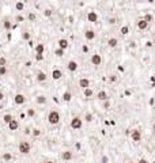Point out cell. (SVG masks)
Returning <instances> with one entry per match:
<instances>
[{
  "mask_svg": "<svg viewBox=\"0 0 155 163\" xmlns=\"http://www.w3.org/2000/svg\"><path fill=\"white\" fill-rule=\"evenodd\" d=\"M101 162H102V163H108V162H109V158H108V156H102Z\"/></svg>",
  "mask_w": 155,
  "mask_h": 163,
  "instance_id": "40",
  "label": "cell"
},
{
  "mask_svg": "<svg viewBox=\"0 0 155 163\" xmlns=\"http://www.w3.org/2000/svg\"><path fill=\"white\" fill-rule=\"evenodd\" d=\"M7 65V59L6 57H0V67H6Z\"/></svg>",
  "mask_w": 155,
  "mask_h": 163,
  "instance_id": "31",
  "label": "cell"
},
{
  "mask_svg": "<svg viewBox=\"0 0 155 163\" xmlns=\"http://www.w3.org/2000/svg\"><path fill=\"white\" fill-rule=\"evenodd\" d=\"M137 27H139V30H147V27H148V23H147L144 19H139V21H137Z\"/></svg>",
  "mask_w": 155,
  "mask_h": 163,
  "instance_id": "15",
  "label": "cell"
},
{
  "mask_svg": "<svg viewBox=\"0 0 155 163\" xmlns=\"http://www.w3.org/2000/svg\"><path fill=\"white\" fill-rule=\"evenodd\" d=\"M139 163H148V160H147V159H140V160H139Z\"/></svg>",
  "mask_w": 155,
  "mask_h": 163,
  "instance_id": "42",
  "label": "cell"
},
{
  "mask_svg": "<svg viewBox=\"0 0 155 163\" xmlns=\"http://www.w3.org/2000/svg\"><path fill=\"white\" fill-rule=\"evenodd\" d=\"M31 135L34 136V137H38L39 135H41V130L39 129H33V132H31Z\"/></svg>",
  "mask_w": 155,
  "mask_h": 163,
  "instance_id": "34",
  "label": "cell"
},
{
  "mask_svg": "<svg viewBox=\"0 0 155 163\" xmlns=\"http://www.w3.org/2000/svg\"><path fill=\"white\" fill-rule=\"evenodd\" d=\"M97 98L99 101H108L109 99V95H108V93H106V91H99V93H98V95H97Z\"/></svg>",
  "mask_w": 155,
  "mask_h": 163,
  "instance_id": "16",
  "label": "cell"
},
{
  "mask_svg": "<svg viewBox=\"0 0 155 163\" xmlns=\"http://www.w3.org/2000/svg\"><path fill=\"white\" fill-rule=\"evenodd\" d=\"M116 80H117V76H114V75L109 78V82H110V83H114V82H116Z\"/></svg>",
  "mask_w": 155,
  "mask_h": 163,
  "instance_id": "39",
  "label": "cell"
},
{
  "mask_svg": "<svg viewBox=\"0 0 155 163\" xmlns=\"http://www.w3.org/2000/svg\"><path fill=\"white\" fill-rule=\"evenodd\" d=\"M48 122L51 125H57L60 122V113L57 110H52L48 114Z\"/></svg>",
  "mask_w": 155,
  "mask_h": 163,
  "instance_id": "1",
  "label": "cell"
},
{
  "mask_svg": "<svg viewBox=\"0 0 155 163\" xmlns=\"http://www.w3.org/2000/svg\"><path fill=\"white\" fill-rule=\"evenodd\" d=\"M46 78H48V76H46V73L42 72V71H39V72L37 73V80H38V82H45Z\"/></svg>",
  "mask_w": 155,
  "mask_h": 163,
  "instance_id": "20",
  "label": "cell"
},
{
  "mask_svg": "<svg viewBox=\"0 0 155 163\" xmlns=\"http://www.w3.org/2000/svg\"><path fill=\"white\" fill-rule=\"evenodd\" d=\"M12 120H14V117L11 116V114H10V113H7V114H4V116H3V121L6 122V124H7V125H8V124H10V122H11Z\"/></svg>",
  "mask_w": 155,
  "mask_h": 163,
  "instance_id": "22",
  "label": "cell"
},
{
  "mask_svg": "<svg viewBox=\"0 0 155 163\" xmlns=\"http://www.w3.org/2000/svg\"><path fill=\"white\" fill-rule=\"evenodd\" d=\"M15 8L18 11H23L24 10V3H22V2H16L15 3Z\"/></svg>",
  "mask_w": 155,
  "mask_h": 163,
  "instance_id": "25",
  "label": "cell"
},
{
  "mask_svg": "<svg viewBox=\"0 0 155 163\" xmlns=\"http://www.w3.org/2000/svg\"><path fill=\"white\" fill-rule=\"evenodd\" d=\"M108 45H109V48H116L117 45H118V39L117 38H109L108 39Z\"/></svg>",
  "mask_w": 155,
  "mask_h": 163,
  "instance_id": "18",
  "label": "cell"
},
{
  "mask_svg": "<svg viewBox=\"0 0 155 163\" xmlns=\"http://www.w3.org/2000/svg\"><path fill=\"white\" fill-rule=\"evenodd\" d=\"M90 63H91L93 65H101V63H102V57H101V54L94 53L91 57H90Z\"/></svg>",
  "mask_w": 155,
  "mask_h": 163,
  "instance_id": "4",
  "label": "cell"
},
{
  "mask_svg": "<svg viewBox=\"0 0 155 163\" xmlns=\"http://www.w3.org/2000/svg\"><path fill=\"white\" fill-rule=\"evenodd\" d=\"M143 19H144V21H146L147 23H148V24H150V23H151V22L154 21V16H152L151 14H146V15H144V18H143Z\"/></svg>",
  "mask_w": 155,
  "mask_h": 163,
  "instance_id": "26",
  "label": "cell"
},
{
  "mask_svg": "<svg viewBox=\"0 0 155 163\" xmlns=\"http://www.w3.org/2000/svg\"><path fill=\"white\" fill-rule=\"evenodd\" d=\"M63 78V71L61 69H53L52 71V79L53 80H59V79H61Z\"/></svg>",
  "mask_w": 155,
  "mask_h": 163,
  "instance_id": "11",
  "label": "cell"
},
{
  "mask_svg": "<svg viewBox=\"0 0 155 163\" xmlns=\"http://www.w3.org/2000/svg\"><path fill=\"white\" fill-rule=\"evenodd\" d=\"M22 38L26 39V41H29V39H30V34H29V33H23V34H22Z\"/></svg>",
  "mask_w": 155,
  "mask_h": 163,
  "instance_id": "37",
  "label": "cell"
},
{
  "mask_svg": "<svg viewBox=\"0 0 155 163\" xmlns=\"http://www.w3.org/2000/svg\"><path fill=\"white\" fill-rule=\"evenodd\" d=\"M128 163H133V162H128Z\"/></svg>",
  "mask_w": 155,
  "mask_h": 163,
  "instance_id": "48",
  "label": "cell"
},
{
  "mask_svg": "<svg viewBox=\"0 0 155 163\" xmlns=\"http://www.w3.org/2000/svg\"><path fill=\"white\" fill-rule=\"evenodd\" d=\"M54 54H56L57 57H63V56H64V50H63V49H59V48H57L56 50H54Z\"/></svg>",
  "mask_w": 155,
  "mask_h": 163,
  "instance_id": "29",
  "label": "cell"
},
{
  "mask_svg": "<svg viewBox=\"0 0 155 163\" xmlns=\"http://www.w3.org/2000/svg\"><path fill=\"white\" fill-rule=\"evenodd\" d=\"M72 158H73V154H72L71 151H64V152L61 154V159H63V160H65V162L72 160Z\"/></svg>",
  "mask_w": 155,
  "mask_h": 163,
  "instance_id": "12",
  "label": "cell"
},
{
  "mask_svg": "<svg viewBox=\"0 0 155 163\" xmlns=\"http://www.w3.org/2000/svg\"><path fill=\"white\" fill-rule=\"evenodd\" d=\"M36 18H37V15H36L34 12H30V14H29V21H30V22H34Z\"/></svg>",
  "mask_w": 155,
  "mask_h": 163,
  "instance_id": "33",
  "label": "cell"
},
{
  "mask_svg": "<svg viewBox=\"0 0 155 163\" xmlns=\"http://www.w3.org/2000/svg\"><path fill=\"white\" fill-rule=\"evenodd\" d=\"M152 130H154V132H155V122H154V125H152Z\"/></svg>",
  "mask_w": 155,
  "mask_h": 163,
  "instance_id": "46",
  "label": "cell"
},
{
  "mask_svg": "<svg viewBox=\"0 0 155 163\" xmlns=\"http://www.w3.org/2000/svg\"><path fill=\"white\" fill-rule=\"evenodd\" d=\"M84 37H86L87 41H93V39L95 38V31H94V30H86Z\"/></svg>",
  "mask_w": 155,
  "mask_h": 163,
  "instance_id": "14",
  "label": "cell"
},
{
  "mask_svg": "<svg viewBox=\"0 0 155 163\" xmlns=\"http://www.w3.org/2000/svg\"><path fill=\"white\" fill-rule=\"evenodd\" d=\"M3 27H4L6 30H10V29L12 27V24H11V22L8 21V19H4V21H3Z\"/></svg>",
  "mask_w": 155,
  "mask_h": 163,
  "instance_id": "24",
  "label": "cell"
},
{
  "mask_svg": "<svg viewBox=\"0 0 155 163\" xmlns=\"http://www.w3.org/2000/svg\"><path fill=\"white\" fill-rule=\"evenodd\" d=\"M18 150L21 154L26 155V154H30V150H31V145L29 141H21L19 145H18Z\"/></svg>",
  "mask_w": 155,
  "mask_h": 163,
  "instance_id": "2",
  "label": "cell"
},
{
  "mask_svg": "<svg viewBox=\"0 0 155 163\" xmlns=\"http://www.w3.org/2000/svg\"><path fill=\"white\" fill-rule=\"evenodd\" d=\"M120 33H121L122 35H127L128 33H129V27H128V26H122V27L120 29Z\"/></svg>",
  "mask_w": 155,
  "mask_h": 163,
  "instance_id": "28",
  "label": "cell"
},
{
  "mask_svg": "<svg viewBox=\"0 0 155 163\" xmlns=\"http://www.w3.org/2000/svg\"><path fill=\"white\" fill-rule=\"evenodd\" d=\"M18 128H19V121L15 120V118L10 122V124H8V129H10V130H16Z\"/></svg>",
  "mask_w": 155,
  "mask_h": 163,
  "instance_id": "13",
  "label": "cell"
},
{
  "mask_svg": "<svg viewBox=\"0 0 155 163\" xmlns=\"http://www.w3.org/2000/svg\"><path fill=\"white\" fill-rule=\"evenodd\" d=\"M16 21H18V22H22V21H23V16H16Z\"/></svg>",
  "mask_w": 155,
  "mask_h": 163,
  "instance_id": "43",
  "label": "cell"
},
{
  "mask_svg": "<svg viewBox=\"0 0 155 163\" xmlns=\"http://www.w3.org/2000/svg\"><path fill=\"white\" fill-rule=\"evenodd\" d=\"M36 60L37 61H42L44 60V54H36Z\"/></svg>",
  "mask_w": 155,
  "mask_h": 163,
  "instance_id": "38",
  "label": "cell"
},
{
  "mask_svg": "<svg viewBox=\"0 0 155 163\" xmlns=\"http://www.w3.org/2000/svg\"><path fill=\"white\" fill-rule=\"evenodd\" d=\"M67 68H68V71H71V72H75V71L79 68V64H78L75 60H71V61H68V64H67Z\"/></svg>",
  "mask_w": 155,
  "mask_h": 163,
  "instance_id": "10",
  "label": "cell"
},
{
  "mask_svg": "<svg viewBox=\"0 0 155 163\" xmlns=\"http://www.w3.org/2000/svg\"><path fill=\"white\" fill-rule=\"evenodd\" d=\"M27 116H29V117H34V116H36V110H34V109H29V110H27Z\"/></svg>",
  "mask_w": 155,
  "mask_h": 163,
  "instance_id": "35",
  "label": "cell"
},
{
  "mask_svg": "<svg viewBox=\"0 0 155 163\" xmlns=\"http://www.w3.org/2000/svg\"><path fill=\"white\" fill-rule=\"evenodd\" d=\"M109 106H110V103H109L108 101H105V108H106V109H108V108H109Z\"/></svg>",
  "mask_w": 155,
  "mask_h": 163,
  "instance_id": "45",
  "label": "cell"
},
{
  "mask_svg": "<svg viewBox=\"0 0 155 163\" xmlns=\"http://www.w3.org/2000/svg\"><path fill=\"white\" fill-rule=\"evenodd\" d=\"M71 99H72V93L68 91V90H67V91H64V94H63V101H64V102H69Z\"/></svg>",
  "mask_w": 155,
  "mask_h": 163,
  "instance_id": "17",
  "label": "cell"
},
{
  "mask_svg": "<svg viewBox=\"0 0 155 163\" xmlns=\"http://www.w3.org/2000/svg\"><path fill=\"white\" fill-rule=\"evenodd\" d=\"M82 125H83V120L79 118V117H73L71 120V128L72 129H80Z\"/></svg>",
  "mask_w": 155,
  "mask_h": 163,
  "instance_id": "3",
  "label": "cell"
},
{
  "mask_svg": "<svg viewBox=\"0 0 155 163\" xmlns=\"http://www.w3.org/2000/svg\"><path fill=\"white\" fill-rule=\"evenodd\" d=\"M83 94H84L86 98H91L93 96V90L91 88H86L84 91H83Z\"/></svg>",
  "mask_w": 155,
  "mask_h": 163,
  "instance_id": "27",
  "label": "cell"
},
{
  "mask_svg": "<svg viewBox=\"0 0 155 163\" xmlns=\"http://www.w3.org/2000/svg\"><path fill=\"white\" fill-rule=\"evenodd\" d=\"M45 163H54V162H52V160H48V162H45Z\"/></svg>",
  "mask_w": 155,
  "mask_h": 163,
  "instance_id": "47",
  "label": "cell"
},
{
  "mask_svg": "<svg viewBox=\"0 0 155 163\" xmlns=\"http://www.w3.org/2000/svg\"><path fill=\"white\" fill-rule=\"evenodd\" d=\"M44 16H46V18L52 16V10H49V8H48V10H45V11H44Z\"/></svg>",
  "mask_w": 155,
  "mask_h": 163,
  "instance_id": "36",
  "label": "cell"
},
{
  "mask_svg": "<svg viewBox=\"0 0 155 163\" xmlns=\"http://www.w3.org/2000/svg\"><path fill=\"white\" fill-rule=\"evenodd\" d=\"M79 87L83 88V90L90 88V79H87V78H82V79H79Z\"/></svg>",
  "mask_w": 155,
  "mask_h": 163,
  "instance_id": "8",
  "label": "cell"
},
{
  "mask_svg": "<svg viewBox=\"0 0 155 163\" xmlns=\"http://www.w3.org/2000/svg\"><path fill=\"white\" fill-rule=\"evenodd\" d=\"M7 75V67H0V76Z\"/></svg>",
  "mask_w": 155,
  "mask_h": 163,
  "instance_id": "30",
  "label": "cell"
},
{
  "mask_svg": "<svg viewBox=\"0 0 155 163\" xmlns=\"http://www.w3.org/2000/svg\"><path fill=\"white\" fill-rule=\"evenodd\" d=\"M87 19H88V22H91V23H97L98 22V14L95 11H90L87 14Z\"/></svg>",
  "mask_w": 155,
  "mask_h": 163,
  "instance_id": "9",
  "label": "cell"
},
{
  "mask_svg": "<svg viewBox=\"0 0 155 163\" xmlns=\"http://www.w3.org/2000/svg\"><path fill=\"white\" fill-rule=\"evenodd\" d=\"M14 102H15L16 105H23L24 102H26V96H24L23 94H16V95L14 96Z\"/></svg>",
  "mask_w": 155,
  "mask_h": 163,
  "instance_id": "7",
  "label": "cell"
},
{
  "mask_svg": "<svg viewBox=\"0 0 155 163\" xmlns=\"http://www.w3.org/2000/svg\"><path fill=\"white\" fill-rule=\"evenodd\" d=\"M3 99H4V94L0 91V101H3Z\"/></svg>",
  "mask_w": 155,
  "mask_h": 163,
  "instance_id": "44",
  "label": "cell"
},
{
  "mask_svg": "<svg viewBox=\"0 0 155 163\" xmlns=\"http://www.w3.org/2000/svg\"><path fill=\"white\" fill-rule=\"evenodd\" d=\"M44 50H45L44 44H37L36 45V54H44Z\"/></svg>",
  "mask_w": 155,
  "mask_h": 163,
  "instance_id": "19",
  "label": "cell"
},
{
  "mask_svg": "<svg viewBox=\"0 0 155 163\" xmlns=\"http://www.w3.org/2000/svg\"><path fill=\"white\" fill-rule=\"evenodd\" d=\"M93 114H90V113H86V116H84V120L87 121V122H90V121H93Z\"/></svg>",
  "mask_w": 155,
  "mask_h": 163,
  "instance_id": "32",
  "label": "cell"
},
{
  "mask_svg": "<svg viewBox=\"0 0 155 163\" xmlns=\"http://www.w3.org/2000/svg\"><path fill=\"white\" fill-rule=\"evenodd\" d=\"M36 102H37L38 105H44V103H46V96H45V95H38V96L36 98Z\"/></svg>",
  "mask_w": 155,
  "mask_h": 163,
  "instance_id": "21",
  "label": "cell"
},
{
  "mask_svg": "<svg viewBox=\"0 0 155 163\" xmlns=\"http://www.w3.org/2000/svg\"><path fill=\"white\" fill-rule=\"evenodd\" d=\"M116 21H117L116 18H110V19H109V23H110V24H114V23H116Z\"/></svg>",
  "mask_w": 155,
  "mask_h": 163,
  "instance_id": "41",
  "label": "cell"
},
{
  "mask_svg": "<svg viewBox=\"0 0 155 163\" xmlns=\"http://www.w3.org/2000/svg\"><path fill=\"white\" fill-rule=\"evenodd\" d=\"M131 137H132V140L135 143H139L142 140V133H140V130L139 129H133L132 130V133H131Z\"/></svg>",
  "mask_w": 155,
  "mask_h": 163,
  "instance_id": "5",
  "label": "cell"
},
{
  "mask_svg": "<svg viewBox=\"0 0 155 163\" xmlns=\"http://www.w3.org/2000/svg\"><path fill=\"white\" fill-rule=\"evenodd\" d=\"M11 159H12V155L10 152H4L2 155V160H4V162H10Z\"/></svg>",
  "mask_w": 155,
  "mask_h": 163,
  "instance_id": "23",
  "label": "cell"
},
{
  "mask_svg": "<svg viewBox=\"0 0 155 163\" xmlns=\"http://www.w3.org/2000/svg\"><path fill=\"white\" fill-rule=\"evenodd\" d=\"M57 45H59V49H63V50H65V49H68L69 42H68V39H65V38H60L59 41H57Z\"/></svg>",
  "mask_w": 155,
  "mask_h": 163,
  "instance_id": "6",
  "label": "cell"
}]
</instances>
